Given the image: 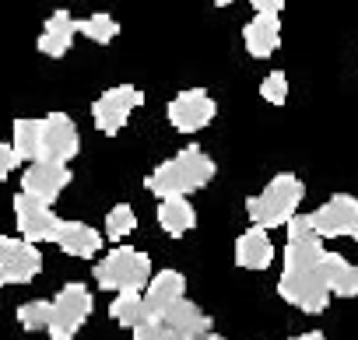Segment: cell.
Instances as JSON below:
<instances>
[{"label":"cell","instance_id":"cell-8","mask_svg":"<svg viewBox=\"0 0 358 340\" xmlns=\"http://www.w3.org/2000/svg\"><path fill=\"white\" fill-rule=\"evenodd\" d=\"M43 270V253L32 242L0 235V284H29Z\"/></svg>","mask_w":358,"mask_h":340},{"label":"cell","instance_id":"cell-15","mask_svg":"<svg viewBox=\"0 0 358 340\" xmlns=\"http://www.w3.org/2000/svg\"><path fill=\"white\" fill-rule=\"evenodd\" d=\"M236 263L246 267V270H267L274 263V242L267 235V228H250L239 235L236 242Z\"/></svg>","mask_w":358,"mask_h":340},{"label":"cell","instance_id":"cell-22","mask_svg":"<svg viewBox=\"0 0 358 340\" xmlns=\"http://www.w3.org/2000/svg\"><path fill=\"white\" fill-rule=\"evenodd\" d=\"M15 154L18 161H39V119H15Z\"/></svg>","mask_w":358,"mask_h":340},{"label":"cell","instance_id":"cell-4","mask_svg":"<svg viewBox=\"0 0 358 340\" xmlns=\"http://www.w3.org/2000/svg\"><path fill=\"white\" fill-rule=\"evenodd\" d=\"M148 281H151V256L141 253V249L123 246V249H113L106 260L95 263V284L102 291H116V295L144 291Z\"/></svg>","mask_w":358,"mask_h":340},{"label":"cell","instance_id":"cell-21","mask_svg":"<svg viewBox=\"0 0 358 340\" xmlns=\"http://www.w3.org/2000/svg\"><path fill=\"white\" fill-rule=\"evenodd\" d=\"M109 316H113L120 326H127V330H137V326H144V323L151 319V312H148L141 291H123V295H116L113 305H109Z\"/></svg>","mask_w":358,"mask_h":340},{"label":"cell","instance_id":"cell-24","mask_svg":"<svg viewBox=\"0 0 358 340\" xmlns=\"http://www.w3.org/2000/svg\"><path fill=\"white\" fill-rule=\"evenodd\" d=\"M137 228V218H134V207L130 204H116L109 214H106V232L109 239H123Z\"/></svg>","mask_w":358,"mask_h":340},{"label":"cell","instance_id":"cell-13","mask_svg":"<svg viewBox=\"0 0 358 340\" xmlns=\"http://www.w3.org/2000/svg\"><path fill=\"white\" fill-rule=\"evenodd\" d=\"M183 295H187L183 274H179V270H162L158 277L148 281V288H144V305H148L151 319H162L176 302H183Z\"/></svg>","mask_w":358,"mask_h":340},{"label":"cell","instance_id":"cell-2","mask_svg":"<svg viewBox=\"0 0 358 340\" xmlns=\"http://www.w3.org/2000/svg\"><path fill=\"white\" fill-rule=\"evenodd\" d=\"M211 179H215V161L201 147H183L176 158L162 161L144 179V186L165 200V197H187V193L208 186Z\"/></svg>","mask_w":358,"mask_h":340},{"label":"cell","instance_id":"cell-5","mask_svg":"<svg viewBox=\"0 0 358 340\" xmlns=\"http://www.w3.org/2000/svg\"><path fill=\"white\" fill-rule=\"evenodd\" d=\"M92 316V295L85 284H67L53 302H50V319L46 330L53 333V340H71L74 330Z\"/></svg>","mask_w":358,"mask_h":340},{"label":"cell","instance_id":"cell-10","mask_svg":"<svg viewBox=\"0 0 358 340\" xmlns=\"http://www.w3.org/2000/svg\"><path fill=\"white\" fill-rule=\"evenodd\" d=\"M78 154V126L64 112L39 119V161H71Z\"/></svg>","mask_w":358,"mask_h":340},{"label":"cell","instance_id":"cell-11","mask_svg":"<svg viewBox=\"0 0 358 340\" xmlns=\"http://www.w3.org/2000/svg\"><path fill=\"white\" fill-rule=\"evenodd\" d=\"M15 221H18V232L25 235V242H53L57 235V225L60 218L50 211V204L29 197V193H18L15 197Z\"/></svg>","mask_w":358,"mask_h":340},{"label":"cell","instance_id":"cell-26","mask_svg":"<svg viewBox=\"0 0 358 340\" xmlns=\"http://www.w3.org/2000/svg\"><path fill=\"white\" fill-rule=\"evenodd\" d=\"M260 95H264L271 105H285V98H288V77H285L281 71H271V74L264 77V84H260Z\"/></svg>","mask_w":358,"mask_h":340},{"label":"cell","instance_id":"cell-25","mask_svg":"<svg viewBox=\"0 0 358 340\" xmlns=\"http://www.w3.org/2000/svg\"><path fill=\"white\" fill-rule=\"evenodd\" d=\"M46 319H50V302H25L22 309H18V323L25 326V330H46Z\"/></svg>","mask_w":358,"mask_h":340},{"label":"cell","instance_id":"cell-32","mask_svg":"<svg viewBox=\"0 0 358 340\" xmlns=\"http://www.w3.org/2000/svg\"><path fill=\"white\" fill-rule=\"evenodd\" d=\"M201 340H225V337H215V333H208V337H201Z\"/></svg>","mask_w":358,"mask_h":340},{"label":"cell","instance_id":"cell-19","mask_svg":"<svg viewBox=\"0 0 358 340\" xmlns=\"http://www.w3.org/2000/svg\"><path fill=\"white\" fill-rule=\"evenodd\" d=\"M323 281H327L330 295H337V298H355L358 295V267L348 263L337 253H323Z\"/></svg>","mask_w":358,"mask_h":340},{"label":"cell","instance_id":"cell-14","mask_svg":"<svg viewBox=\"0 0 358 340\" xmlns=\"http://www.w3.org/2000/svg\"><path fill=\"white\" fill-rule=\"evenodd\" d=\"M243 43H246L250 57H257V60L271 57L281 46V18L278 15H253V22L243 29Z\"/></svg>","mask_w":358,"mask_h":340},{"label":"cell","instance_id":"cell-6","mask_svg":"<svg viewBox=\"0 0 358 340\" xmlns=\"http://www.w3.org/2000/svg\"><path fill=\"white\" fill-rule=\"evenodd\" d=\"M309 225L320 239H355L358 242V200L348 193H337L309 214Z\"/></svg>","mask_w":358,"mask_h":340},{"label":"cell","instance_id":"cell-28","mask_svg":"<svg viewBox=\"0 0 358 340\" xmlns=\"http://www.w3.org/2000/svg\"><path fill=\"white\" fill-rule=\"evenodd\" d=\"M15 165H18V154H15V147L0 140V179H8Z\"/></svg>","mask_w":358,"mask_h":340},{"label":"cell","instance_id":"cell-9","mask_svg":"<svg viewBox=\"0 0 358 340\" xmlns=\"http://www.w3.org/2000/svg\"><path fill=\"white\" fill-rule=\"evenodd\" d=\"M169 123L179 130V133H197V130H204L211 119H215V112H218V105H215V98L204 91V88H190V91H179L172 102H169Z\"/></svg>","mask_w":358,"mask_h":340},{"label":"cell","instance_id":"cell-31","mask_svg":"<svg viewBox=\"0 0 358 340\" xmlns=\"http://www.w3.org/2000/svg\"><path fill=\"white\" fill-rule=\"evenodd\" d=\"M211 4H218V8H229V4H232V0H211Z\"/></svg>","mask_w":358,"mask_h":340},{"label":"cell","instance_id":"cell-27","mask_svg":"<svg viewBox=\"0 0 358 340\" xmlns=\"http://www.w3.org/2000/svg\"><path fill=\"white\" fill-rule=\"evenodd\" d=\"M134 340H183L169 323H162V319H148L144 326H137L134 330Z\"/></svg>","mask_w":358,"mask_h":340},{"label":"cell","instance_id":"cell-20","mask_svg":"<svg viewBox=\"0 0 358 340\" xmlns=\"http://www.w3.org/2000/svg\"><path fill=\"white\" fill-rule=\"evenodd\" d=\"M158 225H162V232H169L172 239H179V235H187L197 225V214H194V207H190L187 197H165L158 204Z\"/></svg>","mask_w":358,"mask_h":340},{"label":"cell","instance_id":"cell-1","mask_svg":"<svg viewBox=\"0 0 358 340\" xmlns=\"http://www.w3.org/2000/svg\"><path fill=\"white\" fill-rule=\"evenodd\" d=\"M278 295L302 309V312H323L330 305V288L323 281V239L313 232L309 214L288 221V246H285V270L278 281Z\"/></svg>","mask_w":358,"mask_h":340},{"label":"cell","instance_id":"cell-7","mask_svg":"<svg viewBox=\"0 0 358 340\" xmlns=\"http://www.w3.org/2000/svg\"><path fill=\"white\" fill-rule=\"evenodd\" d=\"M144 102V91H137L134 84H116L109 91H102L92 105V119L102 133H120L130 119V112Z\"/></svg>","mask_w":358,"mask_h":340},{"label":"cell","instance_id":"cell-3","mask_svg":"<svg viewBox=\"0 0 358 340\" xmlns=\"http://www.w3.org/2000/svg\"><path fill=\"white\" fill-rule=\"evenodd\" d=\"M302 197H306L302 179L292 176V172H281L264 186V193L246 200V214L257 228H278V225H288L295 218Z\"/></svg>","mask_w":358,"mask_h":340},{"label":"cell","instance_id":"cell-17","mask_svg":"<svg viewBox=\"0 0 358 340\" xmlns=\"http://www.w3.org/2000/svg\"><path fill=\"white\" fill-rule=\"evenodd\" d=\"M162 323H169L183 340H201V337H208L211 333V316L208 312H201L194 302H176L165 316H162Z\"/></svg>","mask_w":358,"mask_h":340},{"label":"cell","instance_id":"cell-30","mask_svg":"<svg viewBox=\"0 0 358 340\" xmlns=\"http://www.w3.org/2000/svg\"><path fill=\"white\" fill-rule=\"evenodd\" d=\"M292 340H327L323 333H302V337H292Z\"/></svg>","mask_w":358,"mask_h":340},{"label":"cell","instance_id":"cell-18","mask_svg":"<svg viewBox=\"0 0 358 340\" xmlns=\"http://www.w3.org/2000/svg\"><path fill=\"white\" fill-rule=\"evenodd\" d=\"M53 242L67 253V256H95L102 249V235L81 221H60Z\"/></svg>","mask_w":358,"mask_h":340},{"label":"cell","instance_id":"cell-16","mask_svg":"<svg viewBox=\"0 0 358 340\" xmlns=\"http://www.w3.org/2000/svg\"><path fill=\"white\" fill-rule=\"evenodd\" d=\"M74 36H78V22H74L67 11H53V15L46 18L43 32H39V53L60 60V57L71 50Z\"/></svg>","mask_w":358,"mask_h":340},{"label":"cell","instance_id":"cell-29","mask_svg":"<svg viewBox=\"0 0 358 340\" xmlns=\"http://www.w3.org/2000/svg\"><path fill=\"white\" fill-rule=\"evenodd\" d=\"M250 4H253V11H257V15H281L285 0H250Z\"/></svg>","mask_w":358,"mask_h":340},{"label":"cell","instance_id":"cell-12","mask_svg":"<svg viewBox=\"0 0 358 340\" xmlns=\"http://www.w3.org/2000/svg\"><path fill=\"white\" fill-rule=\"evenodd\" d=\"M67 183H71V168L64 161H32L22 179V193H29L43 204H53Z\"/></svg>","mask_w":358,"mask_h":340},{"label":"cell","instance_id":"cell-23","mask_svg":"<svg viewBox=\"0 0 358 340\" xmlns=\"http://www.w3.org/2000/svg\"><path fill=\"white\" fill-rule=\"evenodd\" d=\"M78 32H81L85 39H92V43L106 46V43H113V39L120 36V25H116L109 15H92V18L78 22Z\"/></svg>","mask_w":358,"mask_h":340}]
</instances>
